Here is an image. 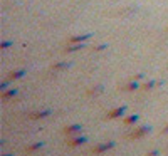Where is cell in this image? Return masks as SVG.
Segmentation results:
<instances>
[{"instance_id":"obj_20","label":"cell","mask_w":168,"mask_h":156,"mask_svg":"<svg viewBox=\"0 0 168 156\" xmlns=\"http://www.w3.org/2000/svg\"><path fill=\"white\" fill-rule=\"evenodd\" d=\"M12 46V42H2V49H7V47H10Z\"/></svg>"},{"instance_id":"obj_18","label":"cell","mask_w":168,"mask_h":156,"mask_svg":"<svg viewBox=\"0 0 168 156\" xmlns=\"http://www.w3.org/2000/svg\"><path fill=\"white\" fill-rule=\"evenodd\" d=\"M106 47H108V44H101V46H98L96 49H94V51H96V52H99V51H104Z\"/></svg>"},{"instance_id":"obj_17","label":"cell","mask_w":168,"mask_h":156,"mask_svg":"<svg viewBox=\"0 0 168 156\" xmlns=\"http://www.w3.org/2000/svg\"><path fill=\"white\" fill-rule=\"evenodd\" d=\"M8 84H10V79H8V81H3L2 84H0V91L3 92V91H5V89L8 87Z\"/></svg>"},{"instance_id":"obj_14","label":"cell","mask_w":168,"mask_h":156,"mask_svg":"<svg viewBox=\"0 0 168 156\" xmlns=\"http://www.w3.org/2000/svg\"><path fill=\"white\" fill-rule=\"evenodd\" d=\"M81 49H84L83 44H74V46H71V47H66L64 52H67V54H69V52H78V51H81Z\"/></svg>"},{"instance_id":"obj_4","label":"cell","mask_w":168,"mask_h":156,"mask_svg":"<svg viewBox=\"0 0 168 156\" xmlns=\"http://www.w3.org/2000/svg\"><path fill=\"white\" fill-rule=\"evenodd\" d=\"M81 131H83L81 124H72V126L64 128V134H76V133H81Z\"/></svg>"},{"instance_id":"obj_21","label":"cell","mask_w":168,"mask_h":156,"mask_svg":"<svg viewBox=\"0 0 168 156\" xmlns=\"http://www.w3.org/2000/svg\"><path fill=\"white\" fill-rule=\"evenodd\" d=\"M161 133H163V134H168V126H166L165 129H163V131H161Z\"/></svg>"},{"instance_id":"obj_6","label":"cell","mask_w":168,"mask_h":156,"mask_svg":"<svg viewBox=\"0 0 168 156\" xmlns=\"http://www.w3.org/2000/svg\"><path fill=\"white\" fill-rule=\"evenodd\" d=\"M86 141H88V139H86V136H76V138H72V139H69V146H72V148H76V146L84 144Z\"/></svg>"},{"instance_id":"obj_12","label":"cell","mask_w":168,"mask_h":156,"mask_svg":"<svg viewBox=\"0 0 168 156\" xmlns=\"http://www.w3.org/2000/svg\"><path fill=\"white\" fill-rule=\"evenodd\" d=\"M71 62H57V64L52 66V71H62V69H69Z\"/></svg>"},{"instance_id":"obj_13","label":"cell","mask_w":168,"mask_h":156,"mask_svg":"<svg viewBox=\"0 0 168 156\" xmlns=\"http://www.w3.org/2000/svg\"><path fill=\"white\" fill-rule=\"evenodd\" d=\"M44 148V143H34V144H30V146H27V153H34V151H37V149H42Z\"/></svg>"},{"instance_id":"obj_19","label":"cell","mask_w":168,"mask_h":156,"mask_svg":"<svg viewBox=\"0 0 168 156\" xmlns=\"http://www.w3.org/2000/svg\"><path fill=\"white\" fill-rule=\"evenodd\" d=\"M158 154H160V151H158V149H153V151H150L146 156H158Z\"/></svg>"},{"instance_id":"obj_22","label":"cell","mask_w":168,"mask_h":156,"mask_svg":"<svg viewBox=\"0 0 168 156\" xmlns=\"http://www.w3.org/2000/svg\"><path fill=\"white\" fill-rule=\"evenodd\" d=\"M3 156H13V154H3Z\"/></svg>"},{"instance_id":"obj_3","label":"cell","mask_w":168,"mask_h":156,"mask_svg":"<svg viewBox=\"0 0 168 156\" xmlns=\"http://www.w3.org/2000/svg\"><path fill=\"white\" fill-rule=\"evenodd\" d=\"M126 106L123 104V106H120V108H115L113 111H109V113H108V116L106 118L108 119H118V118H121V116H125V113H126Z\"/></svg>"},{"instance_id":"obj_2","label":"cell","mask_w":168,"mask_h":156,"mask_svg":"<svg viewBox=\"0 0 168 156\" xmlns=\"http://www.w3.org/2000/svg\"><path fill=\"white\" fill-rule=\"evenodd\" d=\"M116 146V143L115 141H108V143H101V144H98V146H94L93 148V153L94 154H101V153H106V151H109L113 149Z\"/></svg>"},{"instance_id":"obj_16","label":"cell","mask_w":168,"mask_h":156,"mask_svg":"<svg viewBox=\"0 0 168 156\" xmlns=\"http://www.w3.org/2000/svg\"><path fill=\"white\" fill-rule=\"evenodd\" d=\"M103 89H104L103 86H98V87H93V89H89V91H88V94H89V96H93V94H94V96H96V94H99V92H103Z\"/></svg>"},{"instance_id":"obj_1","label":"cell","mask_w":168,"mask_h":156,"mask_svg":"<svg viewBox=\"0 0 168 156\" xmlns=\"http://www.w3.org/2000/svg\"><path fill=\"white\" fill-rule=\"evenodd\" d=\"M151 131V126H141V128H136L135 131H131L128 138L130 139H140V138H143L145 134H148V133Z\"/></svg>"},{"instance_id":"obj_5","label":"cell","mask_w":168,"mask_h":156,"mask_svg":"<svg viewBox=\"0 0 168 156\" xmlns=\"http://www.w3.org/2000/svg\"><path fill=\"white\" fill-rule=\"evenodd\" d=\"M17 94H19V89H8V91H3L2 92V99L3 101H8V99H12V97H15Z\"/></svg>"},{"instance_id":"obj_10","label":"cell","mask_w":168,"mask_h":156,"mask_svg":"<svg viewBox=\"0 0 168 156\" xmlns=\"http://www.w3.org/2000/svg\"><path fill=\"white\" fill-rule=\"evenodd\" d=\"M138 121H140V116H138V114H131V116H128V118H125V124H126V126L136 124Z\"/></svg>"},{"instance_id":"obj_8","label":"cell","mask_w":168,"mask_h":156,"mask_svg":"<svg viewBox=\"0 0 168 156\" xmlns=\"http://www.w3.org/2000/svg\"><path fill=\"white\" fill-rule=\"evenodd\" d=\"M51 114H52V111H51V109H45V111H39V113L32 114L30 118H32V119H44V118H49Z\"/></svg>"},{"instance_id":"obj_11","label":"cell","mask_w":168,"mask_h":156,"mask_svg":"<svg viewBox=\"0 0 168 156\" xmlns=\"http://www.w3.org/2000/svg\"><path fill=\"white\" fill-rule=\"evenodd\" d=\"M89 37H91V34H84V35H76V37H72V39H71V42H74V44H83L84 41H88Z\"/></svg>"},{"instance_id":"obj_9","label":"cell","mask_w":168,"mask_h":156,"mask_svg":"<svg viewBox=\"0 0 168 156\" xmlns=\"http://www.w3.org/2000/svg\"><path fill=\"white\" fill-rule=\"evenodd\" d=\"M25 72H27L25 69H19V71H15V72H12L10 76H8V79H10V81H17V79L24 77V76H25Z\"/></svg>"},{"instance_id":"obj_15","label":"cell","mask_w":168,"mask_h":156,"mask_svg":"<svg viewBox=\"0 0 168 156\" xmlns=\"http://www.w3.org/2000/svg\"><path fill=\"white\" fill-rule=\"evenodd\" d=\"M155 84H156V81H148V82H145L141 86V89L143 91H151V89L155 87Z\"/></svg>"},{"instance_id":"obj_7","label":"cell","mask_w":168,"mask_h":156,"mask_svg":"<svg viewBox=\"0 0 168 156\" xmlns=\"http://www.w3.org/2000/svg\"><path fill=\"white\" fill-rule=\"evenodd\" d=\"M138 87H140L138 81H136V79H133V81H130L128 84H126V86H123L121 89H123V91H128V92H131V91H136Z\"/></svg>"}]
</instances>
